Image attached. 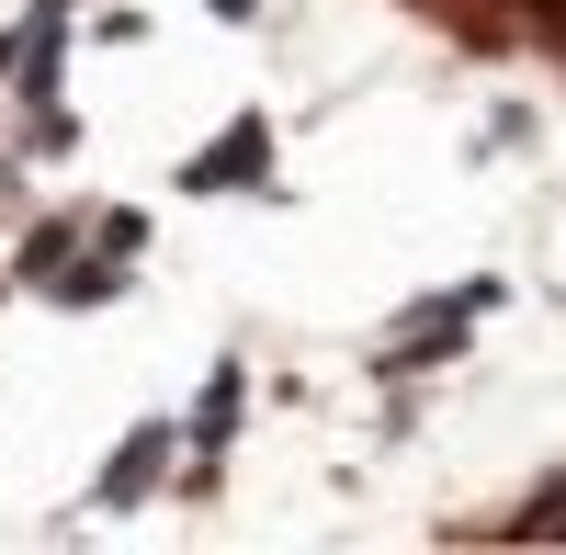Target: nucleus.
Instances as JSON below:
<instances>
[{
	"mask_svg": "<svg viewBox=\"0 0 566 555\" xmlns=\"http://www.w3.org/2000/svg\"><path fill=\"white\" fill-rule=\"evenodd\" d=\"M499 272H476V284H453V295H419L408 317H397V341H374V375H431V363H453L464 352V329H476V317H499Z\"/></svg>",
	"mask_w": 566,
	"mask_h": 555,
	"instance_id": "f257e3e1",
	"label": "nucleus"
},
{
	"mask_svg": "<svg viewBox=\"0 0 566 555\" xmlns=\"http://www.w3.org/2000/svg\"><path fill=\"white\" fill-rule=\"evenodd\" d=\"M159 477H170V420H136V431L103 453V477H91V511H148Z\"/></svg>",
	"mask_w": 566,
	"mask_h": 555,
	"instance_id": "f03ea898",
	"label": "nucleus"
},
{
	"mask_svg": "<svg viewBox=\"0 0 566 555\" xmlns=\"http://www.w3.org/2000/svg\"><path fill=\"white\" fill-rule=\"evenodd\" d=\"M250 181H272V114H239L205 159H181V193H250Z\"/></svg>",
	"mask_w": 566,
	"mask_h": 555,
	"instance_id": "7ed1b4c3",
	"label": "nucleus"
},
{
	"mask_svg": "<svg viewBox=\"0 0 566 555\" xmlns=\"http://www.w3.org/2000/svg\"><path fill=\"white\" fill-rule=\"evenodd\" d=\"M239 408H250V375H239V363H216L205 397H193V420H181V431H193V453H227V442H239Z\"/></svg>",
	"mask_w": 566,
	"mask_h": 555,
	"instance_id": "20e7f679",
	"label": "nucleus"
},
{
	"mask_svg": "<svg viewBox=\"0 0 566 555\" xmlns=\"http://www.w3.org/2000/svg\"><path fill=\"white\" fill-rule=\"evenodd\" d=\"M69 261H80V216H45V227H23V250H12V284H57Z\"/></svg>",
	"mask_w": 566,
	"mask_h": 555,
	"instance_id": "39448f33",
	"label": "nucleus"
},
{
	"mask_svg": "<svg viewBox=\"0 0 566 555\" xmlns=\"http://www.w3.org/2000/svg\"><path fill=\"white\" fill-rule=\"evenodd\" d=\"M125 272H136V261H114V250H91V261H69L57 284H45V295H57V306H114V295H125Z\"/></svg>",
	"mask_w": 566,
	"mask_h": 555,
	"instance_id": "423d86ee",
	"label": "nucleus"
},
{
	"mask_svg": "<svg viewBox=\"0 0 566 555\" xmlns=\"http://www.w3.org/2000/svg\"><path fill=\"white\" fill-rule=\"evenodd\" d=\"M499 544H566V477H544V488L522 499V511L499 522Z\"/></svg>",
	"mask_w": 566,
	"mask_h": 555,
	"instance_id": "0eeeda50",
	"label": "nucleus"
},
{
	"mask_svg": "<svg viewBox=\"0 0 566 555\" xmlns=\"http://www.w3.org/2000/svg\"><path fill=\"white\" fill-rule=\"evenodd\" d=\"M91 250L136 261V250H148V216H136V205H103V216H91Z\"/></svg>",
	"mask_w": 566,
	"mask_h": 555,
	"instance_id": "6e6552de",
	"label": "nucleus"
},
{
	"mask_svg": "<svg viewBox=\"0 0 566 555\" xmlns=\"http://www.w3.org/2000/svg\"><path fill=\"white\" fill-rule=\"evenodd\" d=\"M522 12H533V34H555V45H566V0H522Z\"/></svg>",
	"mask_w": 566,
	"mask_h": 555,
	"instance_id": "1a4fd4ad",
	"label": "nucleus"
},
{
	"mask_svg": "<svg viewBox=\"0 0 566 555\" xmlns=\"http://www.w3.org/2000/svg\"><path fill=\"white\" fill-rule=\"evenodd\" d=\"M205 12H216V23H250V12H261V0H205Z\"/></svg>",
	"mask_w": 566,
	"mask_h": 555,
	"instance_id": "9d476101",
	"label": "nucleus"
},
{
	"mask_svg": "<svg viewBox=\"0 0 566 555\" xmlns=\"http://www.w3.org/2000/svg\"><path fill=\"white\" fill-rule=\"evenodd\" d=\"M12 57H23V34H0V80H12Z\"/></svg>",
	"mask_w": 566,
	"mask_h": 555,
	"instance_id": "9b49d317",
	"label": "nucleus"
}]
</instances>
